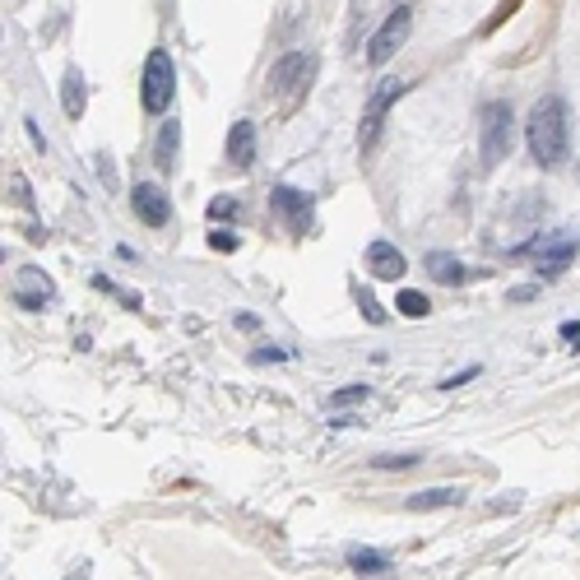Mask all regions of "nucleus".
<instances>
[{"instance_id":"393cba45","label":"nucleus","mask_w":580,"mask_h":580,"mask_svg":"<svg viewBox=\"0 0 580 580\" xmlns=\"http://www.w3.org/2000/svg\"><path fill=\"white\" fill-rule=\"evenodd\" d=\"M288 354L283 348H260V354H251V362H283Z\"/></svg>"},{"instance_id":"6e6552de","label":"nucleus","mask_w":580,"mask_h":580,"mask_svg":"<svg viewBox=\"0 0 580 580\" xmlns=\"http://www.w3.org/2000/svg\"><path fill=\"white\" fill-rule=\"evenodd\" d=\"M131 210H135V218H139L144 227H168V218H172V200H168V191H163V186L139 181L135 191H131Z\"/></svg>"},{"instance_id":"b1692460","label":"nucleus","mask_w":580,"mask_h":580,"mask_svg":"<svg viewBox=\"0 0 580 580\" xmlns=\"http://www.w3.org/2000/svg\"><path fill=\"white\" fill-rule=\"evenodd\" d=\"M10 195H14V204H24V210H28V186H24V177H10Z\"/></svg>"},{"instance_id":"7ed1b4c3","label":"nucleus","mask_w":580,"mask_h":580,"mask_svg":"<svg viewBox=\"0 0 580 580\" xmlns=\"http://www.w3.org/2000/svg\"><path fill=\"white\" fill-rule=\"evenodd\" d=\"M404 89H409L404 79H385V84L367 98L362 121H358V144H362V154H371V144H377V135H381V126H385V112L404 98Z\"/></svg>"},{"instance_id":"423d86ee","label":"nucleus","mask_w":580,"mask_h":580,"mask_svg":"<svg viewBox=\"0 0 580 580\" xmlns=\"http://www.w3.org/2000/svg\"><path fill=\"white\" fill-rule=\"evenodd\" d=\"M525 256H529V265H534L544 279H557V274H567V265L576 260V242H567L562 233H548V237L529 242Z\"/></svg>"},{"instance_id":"a211bd4d","label":"nucleus","mask_w":580,"mask_h":580,"mask_svg":"<svg viewBox=\"0 0 580 580\" xmlns=\"http://www.w3.org/2000/svg\"><path fill=\"white\" fill-rule=\"evenodd\" d=\"M395 306H400L404 316H413V321H423V316L432 312V302H427L423 293H413V288H404V293L395 298Z\"/></svg>"},{"instance_id":"aec40b11","label":"nucleus","mask_w":580,"mask_h":580,"mask_svg":"<svg viewBox=\"0 0 580 580\" xmlns=\"http://www.w3.org/2000/svg\"><path fill=\"white\" fill-rule=\"evenodd\" d=\"M354 298H358V306H362V316H367L371 325H381V321H385V312H381V306H377V298H371V293H367V288H354Z\"/></svg>"},{"instance_id":"39448f33","label":"nucleus","mask_w":580,"mask_h":580,"mask_svg":"<svg viewBox=\"0 0 580 580\" xmlns=\"http://www.w3.org/2000/svg\"><path fill=\"white\" fill-rule=\"evenodd\" d=\"M479 149H483L488 168H497V163L511 154V107H506V102H488V107H483V139H479Z\"/></svg>"},{"instance_id":"9d476101","label":"nucleus","mask_w":580,"mask_h":580,"mask_svg":"<svg viewBox=\"0 0 580 580\" xmlns=\"http://www.w3.org/2000/svg\"><path fill=\"white\" fill-rule=\"evenodd\" d=\"M52 298V283L43 269H19V279H14V302L24 306V312H37Z\"/></svg>"},{"instance_id":"6ab92c4d","label":"nucleus","mask_w":580,"mask_h":580,"mask_svg":"<svg viewBox=\"0 0 580 580\" xmlns=\"http://www.w3.org/2000/svg\"><path fill=\"white\" fill-rule=\"evenodd\" d=\"M413 465H423V455H377L371 460V469H413Z\"/></svg>"},{"instance_id":"20e7f679","label":"nucleus","mask_w":580,"mask_h":580,"mask_svg":"<svg viewBox=\"0 0 580 580\" xmlns=\"http://www.w3.org/2000/svg\"><path fill=\"white\" fill-rule=\"evenodd\" d=\"M409 28H413V10H409V5L390 10L385 24L371 33V43H367V60H371V66H385V60L409 43Z\"/></svg>"},{"instance_id":"2eb2a0df","label":"nucleus","mask_w":580,"mask_h":580,"mask_svg":"<svg viewBox=\"0 0 580 580\" xmlns=\"http://www.w3.org/2000/svg\"><path fill=\"white\" fill-rule=\"evenodd\" d=\"M177 144H181V126H177V121H163V126H158V144H154V158H158L163 172L177 168Z\"/></svg>"},{"instance_id":"5701e85b","label":"nucleus","mask_w":580,"mask_h":580,"mask_svg":"<svg viewBox=\"0 0 580 580\" xmlns=\"http://www.w3.org/2000/svg\"><path fill=\"white\" fill-rule=\"evenodd\" d=\"M210 246H214V251H237V233H223V227H214Z\"/></svg>"},{"instance_id":"1a4fd4ad","label":"nucleus","mask_w":580,"mask_h":580,"mask_svg":"<svg viewBox=\"0 0 580 580\" xmlns=\"http://www.w3.org/2000/svg\"><path fill=\"white\" fill-rule=\"evenodd\" d=\"M274 210L283 214V223H288V233H306L312 227V195L306 191H293V186H279L274 191Z\"/></svg>"},{"instance_id":"a878e982","label":"nucleus","mask_w":580,"mask_h":580,"mask_svg":"<svg viewBox=\"0 0 580 580\" xmlns=\"http://www.w3.org/2000/svg\"><path fill=\"white\" fill-rule=\"evenodd\" d=\"M473 377H479V367H465L460 377H450V381H441V385H446V390H455V385H465V381H473Z\"/></svg>"},{"instance_id":"f03ea898","label":"nucleus","mask_w":580,"mask_h":580,"mask_svg":"<svg viewBox=\"0 0 580 580\" xmlns=\"http://www.w3.org/2000/svg\"><path fill=\"white\" fill-rule=\"evenodd\" d=\"M172 93H177V66H172V56L158 47V52H149V60H144L139 102H144V112L163 116V112L172 107Z\"/></svg>"},{"instance_id":"412c9836","label":"nucleus","mask_w":580,"mask_h":580,"mask_svg":"<svg viewBox=\"0 0 580 580\" xmlns=\"http://www.w3.org/2000/svg\"><path fill=\"white\" fill-rule=\"evenodd\" d=\"M367 395H371L367 385H348V390H335V395H330V404H335V409H344V404H362Z\"/></svg>"},{"instance_id":"9b49d317","label":"nucleus","mask_w":580,"mask_h":580,"mask_svg":"<svg viewBox=\"0 0 580 580\" xmlns=\"http://www.w3.org/2000/svg\"><path fill=\"white\" fill-rule=\"evenodd\" d=\"M227 163L233 168H251L256 163V126L251 121H233V131H227Z\"/></svg>"},{"instance_id":"dca6fc26","label":"nucleus","mask_w":580,"mask_h":580,"mask_svg":"<svg viewBox=\"0 0 580 580\" xmlns=\"http://www.w3.org/2000/svg\"><path fill=\"white\" fill-rule=\"evenodd\" d=\"M348 567H354L358 576H390V557L371 552V548H354L348 552Z\"/></svg>"},{"instance_id":"4be33fe9","label":"nucleus","mask_w":580,"mask_h":580,"mask_svg":"<svg viewBox=\"0 0 580 580\" xmlns=\"http://www.w3.org/2000/svg\"><path fill=\"white\" fill-rule=\"evenodd\" d=\"M237 210H242V204H237L233 195H214V204H210V214H214V218H227V214L237 218Z\"/></svg>"},{"instance_id":"f8f14e48","label":"nucleus","mask_w":580,"mask_h":580,"mask_svg":"<svg viewBox=\"0 0 580 580\" xmlns=\"http://www.w3.org/2000/svg\"><path fill=\"white\" fill-rule=\"evenodd\" d=\"M367 265L377 269V279H385V283L404 279V256H400L390 242H371V246H367Z\"/></svg>"},{"instance_id":"f3484780","label":"nucleus","mask_w":580,"mask_h":580,"mask_svg":"<svg viewBox=\"0 0 580 580\" xmlns=\"http://www.w3.org/2000/svg\"><path fill=\"white\" fill-rule=\"evenodd\" d=\"M427 274L437 279V283H460L465 279V265L455 260V256H446V251H432L427 256Z\"/></svg>"},{"instance_id":"4468645a","label":"nucleus","mask_w":580,"mask_h":580,"mask_svg":"<svg viewBox=\"0 0 580 580\" xmlns=\"http://www.w3.org/2000/svg\"><path fill=\"white\" fill-rule=\"evenodd\" d=\"M84 102H89V93H84V75L70 66L66 79H60V107H66L70 121H79V116H84Z\"/></svg>"},{"instance_id":"ddd939ff","label":"nucleus","mask_w":580,"mask_h":580,"mask_svg":"<svg viewBox=\"0 0 580 580\" xmlns=\"http://www.w3.org/2000/svg\"><path fill=\"white\" fill-rule=\"evenodd\" d=\"M460 502H465V488H423V492L404 497L409 511H446V506H460Z\"/></svg>"},{"instance_id":"0eeeda50","label":"nucleus","mask_w":580,"mask_h":580,"mask_svg":"<svg viewBox=\"0 0 580 580\" xmlns=\"http://www.w3.org/2000/svg\"><path fill=\"white\" fill-rule=\"evenodd\" d=\"M312 75H316V56H306V52H288L274 60V70H269V89L274 93H298L312 84Z\"/></svg>"},{"instance_id":"f257e3e1","label":"nucleus","mask_w":580,"mask_h":580,"mask_svg":"<svg viewBox=\"0 0 580 580\" xmlns=\"http://www.w3.org/2000/svg\"><path fill=\"white\" fill-rule=\"evenodd\" d=\"M525 139H529V158L538 168H557L571 149V107L562 93H544L529 112V126H525Z\"/></svg>"}]
</instances>
